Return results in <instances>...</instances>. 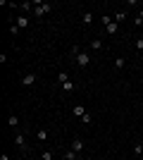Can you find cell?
Listing matches in <instances>:
<instances>
[{"instance_id":"cell-11","label":"cell","mask_w":143,"mask_h":160,"mask_svg":"<svg viewBox=\"0 0 143 160\" xmlns=\"http://www.w3.org/2000/svg\"><path fill=\"white\" fill-rule=\"evenodd\" d=\"M7 127L17 129V127H19V117H17V115H10V117H7Z\"/></svg>"},{"instance_id":"cell-8","label":"cell","mask_w":143,"mask_h":160,"mask_svg":"<svg viewBox=\"0 0 143 160\" xmlns=\"http://www.w3.org/2000/svg\"><path fill=\"white\" fill-rule=\"evenodd\" d=\"M60 86H62V93H74V91H76V84L72 79L64 81V84H60Z\"/></svg>"},{"instance_id":"cell-2","label":"cell","mask_w":143,"mask_h":160,"mask_svg":"<svg viewBox=\"0 0 143 160\" xmlns=\"http://www.w3.org/2000/svg\"><path fill=\"white\" fill-rule=\"evenodd\" d=\"M76 65L81 67V69H83V67H88V65H91V53H88V50H81V53L76 55Z\"/></svg>"},{"instance_id":"cell-13","label":"cell","mask_w":143,"mask_h":160,"mask_svg":"<svg viewBox=\"0 0 143 160\" xmlns=\"http://www.w3.org/2000/svg\"><path fill=\"white\" fill-rule=\"evenodd\" d=\"M117 29H119V24H117V22H112V24H107V27H105V33H110V36H112V33H117Z\"/></svg>"},{"instance_id":"cell-16","label":"cell","mask_w":143,"mask_h":160,"mask_svg":"<svg viewBox=\"0 0 143 160\" xmlns=\"http://www.w3.org/2000/svg\"><path fill=\"white\" fill-rule=\"evenodd\" d=\"M76 155H79V153H74V151L69 148V151H64V155H62V158H64V160H76Z\"/></svg>"},{"instance_id":"cell-18","label":"cell","mask_w":143,"mask_h":160,"mask_svg":"<svg viewBox=\"0 0 143 160\" xmlns=\"http://www.w3.org/2000/svg\"><path fill=\"white\" fill-rule=\"evenodd\" d=\"M79 53H81L79 46H72V48H69V58H74V60H76V55H79Z\"/></svg>"},{"instance_id":"cell-20","label":"cell","mask_w":143,"mask_h":160,"mask_svg":"<svg viewBox=\"0 0 143 160\" xmlns=\"http://www.w3.org/2000/svg\"><path fill=\"white\" fill-rule=\"evenodd\" d=\"M57 81H60V84H64V81H69V74H67V72H60V74H57Z\"/></svg>"},{"instance_id":"cell-7","label":"cell","mask_w":143,"mask_h":160,"mask_svg":"<svg viewBox=\"0 0 143 160\" xmlns=\"http://www.w3.org/2000/svg\"><path fill=\"white\" fill-rule=\"evenodd\" d=\"M102 48H105V43H102L100 38H93L88 43V50H93V53H98V50H102Z\"/></svg>"},{"instance_id":"cell-15","label":"cell","mask_w":143,"mask_h":160,"mask_svg":"<svg viewBox=\"0 0 143 160\" xmlns=\"http://www.w3.org/2000/svg\"><path fill=\"white\" fill-rule=\"evenodd\" d=\"M112 19H115V22H117V24H122V22H124V19H126V12H124V10H122V12H117V14H115V17H112Z\"/></svg>"},{"instance_id":"cell-10","label":"cell","mask_w":143,"mask_h":160,"mask_svg":"<svg viewBox=\"0 0 143 160\" xmlns=\"http://www.w3.org/2000/svg\"><path fill=\"white\" fill-rule=\"evenodd\" d=\"M81 22L86 24V27H88V24H93V12H91V10H86V12L81 14Z\"/></svg>"},{"instance_id":"cell-9","label":"cell","mask_w":143,"mask_h":160,"mask_svg":"<svg viewBox=\"0 0 143 160\" xmlns=\"http://www.w3.org/2000/svg\"><path fill=\"white\" fill-rule=\"evenodd\" d=\"M86 112H88V110H86V108H83L81 103H76V105L72 108V115H74V117H83Z\"/></svg>"},{"instance_id":"cell-21","label":"cell","mask_w":143,"mask_h":160,"mask_svg":"<svg viewBox=\"0 0 143 160\" xmlns=\"http://www.w3.org/2000/svg\"><path fill=\"white\" fill-rule=\"evenodd\" d=\"M19 31H21V29L17 27V24H14V19H12V24H10V33H12V36H17Z\"/></svg>"},{"instance_id":"cell-25","label":"cell","mask_w":143,"mask_h":160,"mask_svg":"<svg viewBox=\"0 0 143 160\" xmlns=\"http://www.w3.org/2000/svg\"><path fill=\"white\" fill-rule=\"evenodd\" d=\"M136 50H143V38H138V41H136Z\"/></svg>"},{"instance_id":"cell-23","label":"cell","mask_w":143,"mask_h":160,"mask_svg":"<svg viewBox=\"0 0 143 160\" xmlns=\"http://www.w3.org/2000/svg\"><path fill=\"white\" fill-rule=\"evenodd\" d=\"M134 153H136V155H141V153H143V141H141V143H136V146H134Z\"/></svg>"},{"instance_id":"cell-27","label":"cell","mask_w":143,"mask_h":160,"mask_svg":"<svg viewBox=\"0 0 143 160\" xmlns=\"http://www.w3.org/2000/svg\"><path fill=\"white\" fill-rule=\"evenodd\" d=\"M119 160H129V158H119Z\"/></svg>"},{"instance_id":"cell-6","label":"cell","mask_w":143,"mask_h":160,"mask_svg":"<svg viewBox=\"0 0 143 160\" xmlns=\"http://www.w3.org/2000/svg\"><path fill=\"white\" fill-rule=\"evenodd\" d=\"M69 148H72L74 153H81L83 148H86V143H83L81 139H72V146H69Z\"/></svg>"},{"instance_id":"cell-5","label":"cell","mask_w":143,"mask_h":160,"mask_svg":"<svg viewBox=\"0 0 143 160\" xmlns=\"http://www.w3.org/2000/svg\"><path fill=\"white\" fill-rule=\"evenodd\" d=\"M14 24H17L19 29H26L29 27V17L26 14H17V17H14Z\"/></svg>"},{"instance_id":"cell-28","label":"cell","mask_w":143,"mask_h":160,"mask_svg":"<svg viewBox=\"0 0 143 160\" xmlns=\"http://www.w3.org/2000/svg\"><path fill=\"white\" fill-rule=\"evenodd\" d=\"M60 160H64V158H60Z\"/></svg>"},{"instance_id":"cell-24","label":"cell","mask_w":143,"mask_h":160,"mask_svg":"<svg viewBox=\"0 0 143 160\" xmlns=\"http://www.w3.org/2000/svg\"><path fill=\"white\" fill-rule=\"evenodd\" d=\"M102 24H105V27H107V24H112V22H115V19H112V17H110V14H105V17H102Z\"/></svg>"},{"instance_id":"cell-22","label":"cell","mask_w":143,"mask_h":160,"mask_svg":"<svg viewBox=\"0 0 143 160\" xmlns=\"http://www.w3.org/2000/svg\"><path fill=\"white\" fill-rule=\"evenodd\" d=\"M134 22H136V27H143V10L136 14V19H134Z\"/></svg>"},{"instance_id":"cell-4","label":"cell","mask_w":143,"mask_h":160,"mask_svg":"<svg viewBox=\"0 0 143 160\" xmlns=\"http://www.w3.org/2000/svg\"><path fill=\"white\" fill-rule=\"evenodd\" d=\"M36 81H38V74L36 72H29V74H24V77H21V86H34Z\"/></svg>"},{"instance_id":"cell-17","label":"cell","mask_w":143,"mask_h":160,"mask_svg":"<svg viewBox=\"0 0 143 160\" xmlns=\"http://www.w3.org/2000/svg\"><path fill=\"white\" fill-rule=\"evenodd\" d=\"M41 160H55V153H53V151H43Z\"/></svg>"},{"instance_id":"cell-3","label":"cell","mask_w":143,"mask_h":160,"mask_svg":"<svg viewBox=\"0 0 143 160\" xmlns=\"http://www.w3.org/2000/svg\"><path fill=\"white\" fill-rule=\"evenodd\" d=\"M50 10H53V5H50V2H38V5L34 7V14H36V17H43V14H48Z\"/></svg>"},{"instance_id":"cell-14","label":"cell","mask_w":143,"mask_h":160,"mask_svg":"<svg viewBox=\"0 0 143 160\" xmlns=\"http://www.w3.org/2000/svg\"><path fill=\"white\" fill-rule=\"evenodd\" d=\"M124 67H126V60H124V58H117L115 60V69L119 72V69H124Z\"/></svg>"},{"instance_id":"cell-26","label":"cell","mask_w":143,"mask_h":160,"mask_svg":"<svg viewBox=\"0 0 143 160\" xmlns=\"http://www.w3.org/2000/svg\"><path fill=\"white\" fill-rule=\"evenodd\" d=\"M83 160H95V158H91V155H88V158H83Z\"/></svg>"},{"instance_id":"cell-12","label":"cell","mask_w":143,"mask_h":160,"mask_svg":"<svg viewBox=\"0 0 143 160\" xmlns=\"http://www.w3.org/2000/svg\"><path fill=\"white\" fill-rule=\"evenodd\" d=\"M48 136H50L48 129H36V139H38V141H48Z\"/></svg>"},{"instance_id":"cell-1","label":"cell","mask_w":143,"mask_h":160,"mask_svg":"<svg viewBox=\"0 0 143 160\" xmlns=\"http://www.w3.org/2000/svg\"><path fill=\"white\" fill-rule=\"evenodd\" d=\"M14 146L19 148V153H26V151H29L26 139H24V134H21V132H17V134H14Z\"/></svg>"},{"instance_id":"cell-19","label":"cell","mask_w":143,"mask_h":160,"mask_svg":"<svg viewBox=\"0 0 143 160\" xmlns=\"http://www.w3.org/2000/svg\"><path fill=\"white\" fill-rule=\"evenodd\" d=\"M81 122H83V124H93V115H91V112H86V115L81 117Z\"/></svg>"}]
</instances>
